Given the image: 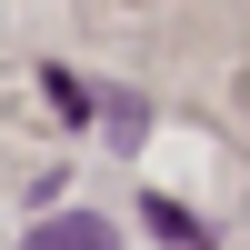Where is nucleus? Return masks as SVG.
Here are the masks:
<instances>
[{"instance_id": "nucleus-1", "label": "nucleus", "mask_w": 250, "mask_h": 250, "mask_svg": "<svg viewBox=\"0 0 250 250\" xmlns=\"http://www.w3.org/2000/svg\"><path fill=\"white\" fill-rule=\"evenodd\" d=\"M30 250H120V230H110V220H90V210H70V220H40Z\"/></svg>"}, {"instance_id": "nucleus-2", "label": "nucleus", "mask_w": 250, "mask_h": 250, "mask_svg": "<svg viewBox=\"0 0 250 250\" xmlns=\"http://www.w3.org/2000/svg\"><path fill=\"white\" fill-rule=\"evenodd\" d=\"M150 230H160V240H180V250H210V240H200V220H190V210H170V200H150Z\"/></svg>"}]
</instances>
